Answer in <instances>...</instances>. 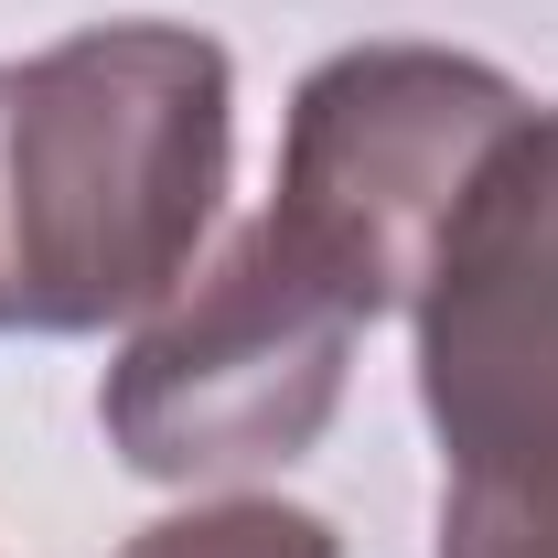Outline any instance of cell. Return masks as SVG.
<instances>
[{
	"mask_svg": "<svg viewBox=\"0 0 558 558\" xmlns=\"http://www.w3.org/2000/svg\"><path fill=\"white\" fill-rule=\"evenodd\" d=\"M236 161V65L194 22H97L0 65V333L140 323Z\"/></svg>",
	"mask_w": 558,
	"mask_h": 558,
	"instance_id": "obj_1",
	"label": "cell"
},
{
	"mask_svg": "<svg viewBox=\"0 0 558 558\" xmlns=\"http://www.w3.org/2000/svg\"><path fill=\"white\" fill-rule=\"evenodd\" d=\"M354 333H365V301L279 215H258L140 312L130 354L97 387L108 451L150 484L279 473L333 429Z\"/></svg>",
	"mask_w": 558,
	"mask_h": 558,
	"instance_id": "obj_2",
	"label": "cell"
},
{
	"mask_svg": "<svg viewBox=\"0 0 558 558\" xmlns=\"http://www.w3.org/2000/svg\"><path fill=\"white\" fill-rule=\"evenodd\" d=\"M515 75L451 44H354L301 75L279 130L269 215L365 301V323L409 312L462 194L515 140Z\"/></svg>",
	"mask_w": 558,
	"mask_h": 558,
	"instance_id": "obj_3",
	"label": "cell"
},
{
	"mask_svg": "<svg viewBox=\"0 0 558 558\" xmlns=\"http://www.w3.org/2000/svg\"><path fill=\"white\" fill-rule=\"evenodd\" d=\"M409 312L440 494L558 505V108L484 161Z\"/></svg>",
	"mask_w": 558,
	"mask_h": 558,
	"instance_id": "obj_4",
	"label": "cell"
},
{
	"mask_svg": "<svg viewBox=\"0 0 558 558\" xmlns=\"http://www.w3.org/2000/svg\"><path fill=\"white\" fill-rule=\"evenodd\" d=\"M119 558H344V537H333L312 505H279V494H215V505H183V515L140 526Z\"/></svg>",
	"mask_w": 558,
	"mask_h": 558,
	"instance_id": "obj_5",
	"label": "cell"
},
{
	"mask_svg": "<svg viewBox=\"0 0 558 558\" xmlns=\"http://www.w3.org/2000/svg\"><path fill=\"white\" fill-rule=\"evenodd\" d=\"M440 558H558V505L440 494Z\"/></svg>",
	"mask_w": 558,
	"mask_h": 558,
	"instance_id": "obj_6",
	"label": "cell"
}]
</instances>
